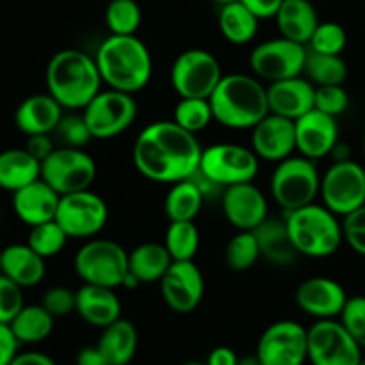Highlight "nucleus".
I'll use <instances>...</instances> for the list:
<instances>
[{
	"label": "nucleus",
	"instance_id": "nucleus-1",
	"mask_svg": "<svg viewBox=\"0 0 365 365\" xmlns=\"http://www.w3.org/2000/svg\"><path fill=\"white\" fill-rule=\"evenodd\" d=\"M202 152L195 134L173 120H160L139 132L132 146V163L146 180L171 185L198 171Z\"/></svg>",
	"mask_w": 365,
	"mask_h": 365
},
{
	"label": "nucleus",
	"instance_id": "nucleus-2",
	"mask_svg": "<svg viewBox=\"0 0 365 365\" xmlns=\"http://www.w3.org/2000/svg\"><path fill=\"white\" fill-rule=\"evenodd\" d=\"M95 61L107 88L130 95L145 89L153 73L152 53L135 34H109L100 43Z\"/></svg>",
	"mask_w": 365,
	"mask_h": 365
},
{
	"label": "nucleus",
	"instance_id": "nucleus-3",
	"mask_svg": "<svg viewBox=\"0 0 365 365\" xmlns=\"http://www.w3.org/2000/svg\"><path fill=\"white\" fill-rule=\"evenodd\" d=\"M46 93L64 109L82 110L100 91L102 77L95 56L77 48H63L50 57L45 70Z\"/></svg>",
	"mask_w": 365,
	"mask_h": 365
},
{
	"label": "nucleus",
	"instance_id": "nucleus-4",
	"mask_svg": "<svg viewBox=\"0 0 365 365\" xmlns=\"http://www.w3.org/2000/svg\"><path fill=\"white\" fill-rule=\"evenodd\" d=\"M209 102L214 121L232 130L253 128L266 114H269L267 86H264L255 75H223L217 88L209 96Z\"/></svg>",
	"mask_w": 365,
	"mask_h": 365
},
{
	"label": "nucleus",
	"instance_id": "nucleus-5",
	"mask_svg": "<svg viewBox=\"0 0 365 365\" xmlns=\"http://www.w3.org/2000/svg\"><path fill=\"white\" fill-rule=\"evenodd\" d=\"M292 245L299 255L310 259H327L337 253L344 241L342 221L324 205L310 203L284 216Z\"/></svg>",
	"mask_w": 365,
	"mask_h": 365
},
{
	"label": "nucleus",
	"instance_id": "nucleus-6",
	"mask_svg": "<svg viewBox=\"0 0 365 365\" xmlns=\"http://www.w3.org/2000/svg\"><path fill=\"white\" fill-rule=\"evenodd\" d=\"M319 189L321 175L316 160L299 153L277 163L271 175V196L285 212L316 203Z\"/></svg>",
	"mask_w": 365,
	"mask_h": 365
},
{
	"label": "nucleus",
	"instance_id": "nucleus-7",
	"mask_svg": "<svg viewBox=\"0 0 365 365\" xmlns=\"http://www.w3.org/2000/svg\"><path fill=\"white\" fill-rule=\"evenodd\" d=\"M73 267L84 284L118 289L128 273V253L110 239H88L75 253Z\"/></svg>",
	"mask_w": 365,
	"mask_h": 365
},
{
	"label": "nucleus",
	"instance_id": "nucleus-8",
	"mask_svg": "<svg viewBox=\"0 0 365 365\" xmlns=\"http://www.w3.org/2000/svg\"><path fill=\"white\" fill-rule=\"evenodd\" d=\"M260 159L252 148L234 143H216L202 152L198 171L220 189L253 182L259 175Z\"/></svg>",
	"mask_w": 365,
	"mask_h": 365
},
{
	"label": "nucleus",
	"instance_id": "nucleus-9",
	"mask_svg": "<svg viewBox=\"0 0 365 365\" xmlns=\"http://www.w3.org/2000/svg\"><path fill=\"white\" fill-rule=\"evenodd\" d=\"M221 78L220 61L203 48H189L178 53L170 70V82L180 98H209Z\"/></svg>",
	"mask_w": 365,
	"mask_h": 365
},
{
	"label": "nucleus",
	"instance_id": "nucleus-10",
	"mask_svg": "<svg viewBox=\"0 0 365 365\" xmlns=\"http://www.w3.org/2000/svg\"><path fill=\"white\" fill-rule=\"evenodd\" d=\"M98 168L84 148L57 146L41 163V178L61 196L91 189Z\"/></svg>",
	"mask_w": 365,
	"mask_h": 365
},
{
	"label": "nucleus",
	"instance_id": "nucleus-11",
	"mask_svg": "<svg viewBox=\"0 0 365 365\" xmlns=\"http://www.w3.org/2000/svg\"><path fill=\"white\" fill-rule=\"evenodd\" d=\"M93 139H113L123 134L138 118V102L130 93L102 89L82 109Z\"/></svg>",
	"mask_w": 365,
	"mask_h": 365
},
{
	"label": "nucleus",
	"instance_id": "nucleus-12",
	"mask_svg": "<svg viewBox=\"0 0 365 365\" xmlns=\"http://www.w3.org/2000/svg\"><path fill=\"white\" fill-rule=\"evenodd\" d=\"M319 196L339 217L355 212L365 205V168L351 159L334 163L321 175Z\"/></svg>",
	"mask_w": 365,
	"mask_h": 365
},
{
	"label": "nucleus",
	"instance_id": "nucleus-13",
	"mask_svg": "<svg viewBox=\"0 0 365 365\" xmlns=\"http://www.w3.org/2000/svg\"><path fill=\"white\" fill-rule=\"evenodd\" d=\"M56 221L70 239H93L106 228L109 207L91 189L61 196Z\"/></svg>",
	"mask_w": 365,
	"mask_h": 365
},
{
	"label": "nucleus",
	"instance_id": "nucleus-14",
	"mask_svg": "<svg viewBox=\"0 0 365 365\" xmlns=\"http://www.w3.org/2000/svg\"><path fill=\"white\" fill-rule=\"evenodd\" d=\"M255 355L262 365H303L309 362V328L282 319L262 331Z\"/></svg>",
	"mask_w": 365,
	"mask_h": 365
},
{
	"label": "nucleus",
	"instance_id": "nucleus-15",
	"mask_svg": "<svg viewBox=\"0 0 365 365\" xmlns=\"http://www.w3.org/2000/svg\"><path fill=\"white\" fill-rule=\"evenodd\" d=\"M307 45L284 38L259 43L250 53V68L260 81L277 82L303 75Z\"/></svg>",
	"mask_w": 365,
	"mask_h": 365
},
{
	"label": "nucleus",
	"instance_id": "nucleus-16",
	"mask_svg": "<svg viewBox=\"0 0 365 365\" xmlns=\"http://www.w3.org/2000/svg\"><path fill=\"white\" fill-rule=\"evenodd\" d=\"M362 351L339 319H319L309 328V362L312 365H360Z\"/></svg>",
	"mask_w": 365,
	"mask_h": 365
},
{
	"label": "nucleus",
	"instance_id": "nucleus-17",
	"mask_svg": "<svg viewBox=\"0 0 365 365\" xmlns=\"http://www.w3.org/2000/svg\"><path fill=\"white\" fill-rule=\"evenodd\" d=\"M159 284L164 303L175 314L195 312L205 294V280L192 260H173Z\"/></svg>",
	"mask_w": 365,
	"mask_h": 365
},
{
	"label": "nucleus",
	"instance_id": "nucleus-18",
	"mask_svg": "<svg viewBox=\"0 0 365 365\" xmlns=\"http://www.w3.org/2000/svg\"><path fill=\"white\" fill-rule=\"evenodd\" d=\"M349 296L337 280L310 277L296 287L294 302L307 316L319 319H339Z\"/></svg>",
	"mask_w": 365,
	"mask_h": 365
},
{
	"label": "nucleus",
	"instance_id": "nucleus-19",
	"mask_svg": "<svg viewBox=\"0 0 365 365\" xmlns=\"http://www.w3.org/2000/svg\"><path fill=\"white\" fill-rule=\"evenodd\" d=\"M221 209L235 230L253 232L266 217H269L266 195L253 182L223 189Z\"/></svg>",
	"mask_w": 365,
	"mask_h": 365
},
{
	"label": "nucleus",
	"instance_id": "nucleus-20",
	"mask_svg": "<svg viewBox=\"0 0 365 365\" xmlns=\"http://www.w3.org/2000/svg\"><path fill=\"white\" fill-rule=\"evenodd\" d=\"M296 152L307 159L319 160L331 155L339 143L337 118L312 109L294 121Z\"/></svg>",
	"mask_w": 365,
	"mask_h": 365
},
{
	"label": "nucleus",
	"instance_id": "nucleus-21",
	"mask_svg": "<svg viewBox=\"0 0 365 365\" xmlns=\"http://www.w3.org/2000/svg\"><path fill=\"white\" fill-rule=\"evenodd\" d=\"M252 150L260 160L280 163L296 152L294 121L278 114H266L252 128Z\"/></svg>",
	"mask_w": 365,
	"mask_h": 365
},
{
	"label": "nucleus",
	"instance_id": "nucleus-22",
	"mask_svg": "<svg viewBox=\"0 0 365 365\" xmlns=\"http://www.w3.org/2000/svg\"><path fill=\"white\" fill-rule=\"evenodd\" d=\"M314 100H316V86L302 75L269 82L267 86L269 113L289 118L292 121L312 110Z\"/></svg>",
	"mask_w": 365,
	"mask_h": 365
},
{
	"label": "nucleus",
	"instance_id": "nucleus-23",
	"mask_svg": "<svg viewBox=\"0 0 365 365\" xmlns=\"http://www.w3.org/2000/svg\"><path fill=\"white\" fill-rule=\"evenodd\" d=\"M61 195L43 178L13 192L11 205L18 220L29 228L56 220Z\"/></svg>",
	"mask_w": 365,
	"mask_h": 365
},
{
	"label": "nucleus",
	"instance_id": "nucleus-24",
	"mask_svg": "<svg viewBox=\"0 0 365 365\" xmlns=\"http://www.w3.org/2000/svg\"><path fill=\"white\" fill-rule=\"evenodd\" d=\"M64 107L50 93H36L21 100L14 110V125L25 135L53 134Z\"/></svg>",
	"mask_w": 365,
	"mask_h": 365
},
{
	"label": "nucleus",
	"instance_id": "nucleus-25",
	"mask_svg": "<svg viewBox=\"0 0 365 365\" xmlns=\"http://www.w3.org/2000/svg\"><path fill=\"white\" fill-rule=\"evenodd\" d=\"M75 312L89 327L103 330L121 317V302L116 289L84 284L77 291Z\"/></svg>",
	"mask_w": 365,
	"mask_h": 365
},
{
	"label": "nucleus",
	"instance_id": "nucleus-26",
	"mask_svg": "<svg viewBox=\"0 0 365 365\" xmlns=\"http://www.w3.org/2000/svg\"><path fill=\"white\" fill-rule=\"evenodd\" d=\"M0 273L11 278L21 289L36 287L46 274L45 259L38 255L27 242L9 245L0 252Z\"/></svg>",
	"mask_w": 365,
	"mask_h": 365
},
{
	"label": "nucleus",
	"instance_id": "nucleus-27",
	"mask_svg": "<svg viewBox=\"0 0 365 365\" xmlns=\"http://www.w3.org/2000/svg\"><path fill=\"white\" fill-rule=\"evenodd\" d=\"M260 248V257L274 266H291L299 257L298 250L292 245L285 220L266 217L259 227L253 230Z\"/></svg>",
	"mask_w": 365,
	"mask_h": 365
},
{
	"label": "nucleus",
	"instance_id": "nucleus-28",
	"mask_svg": "<svg viewBox=\"0 0 365 365\" xmlns=\"http://www.w3.org/2000/svg\"><path fill=\"white\" fill-rule=\"evenodd\" d=\"M274 20L280 36L302 45H309L319 25L312 0H284Z\"/></svg>",
	"mask_w": 365,
	"mask_h": 365
},
{
	"label": "nucleus",
	"instance_id": "nucleus-29",
	"mask_svg": "<svg viewBox=\"0 0 365 365\" xmlns=\"http://www.w3.org/2000/svg\"><path fill=\"white\" fill-rule=\"evenodd\" d=\"M171 262L173 259L164 242H143L128 252V273L141 285L157 284L163 280Z\"/></svg>",
	"mask_w": 365,
	"mask_h": 365
},
{
	"label": "nucleus",
	"instance_id": "nucleus-30",
	"mask_svg": "<svg viewBox=\"0 0 365 365\" xmlns=\"http://www.w3.org/2000/svg\"><path fill=\"white\" fill-rule=\"evenodd\" d=\"M41 178V163L25 148L0 152V189L11 195Z\"/></svg>",
	"mask_w": 365,
	"mask_h": 365
},
{
	"label": "nucleus",
	"instance_id": "nucleus-31",
	"mask_svg": "<svg viewBox=\"0 0 365 365\" xmlns=\"http://www.w3.org/2000/svg\"><path fill=\"white\" fill-rule=\"evenodd\" d=\"M96 346L110 365H128L138 353V330L134 323L120 317L113 324L103 328Z\"/></svg>",
	"mask_w": 365,
	"mask_h": 365
},
{
	"label": "nucleus",
	"instance_id": "nucleus-32",
	"mask_svg": "<svg viewBox=\"0 0 365 365\" xmlns=\"http://www.w3.org/2000/svg\"><path fill=\"white\" fill-rule=\"evenodd\" d=\"M259 18L241 2L223 4L217 13V27L221 36L232 45H248L259 32Z\"/></svg>",
	"mask_w": 365,
	"mask_h": 365
},
{
	"label": "nucleus",
	"instance_id": "nucleus-33",
	"mask_svg": "<svg viewBox=\"0 0 365 365\" xmlns=\"http://www.w3.org/2000/svg\"><path fill=\"white\" fill-rule=\"evenodd\" d=\"M203 200L205 195L192 177L175 182L164 198V214L170 221H195L202 210Z\"/></svg>",
	"mask_w": 365,
	"mask_h": 365
},
{
	"label": "nucleus",
	"instance_id": "nucleus-34",
	"mask_svg": "<svg viewBox=\"0 0 365 365\" xmlns=\"http://www.w3.org/2000/svg\"><path fill=\"white\" fill-rule=\"evenodd\" d=\"M56 317L39 303V305H25L9 323L20 344H39L46 341L53 331Z\"/></svg>",
	"mask_w": 365,
	"mask_h": 365
},
{
	"label": "nucleus",
	"instance_id": "nucleus-35",
	"mask_svg": "<svg viewBox=\"0 0 365 365\" xmlns=\"http://www.w3.org/2000/svg\"><path fill=\"white\" fill-rule=\"evenodd\" d=\"M303 75L312 82L314 86H334L344 84L348 78V64L344 63L341 56H330V53H321L316 50H310L307 46L305 68Z\"/></svg>",
	"mask_w": 365,
	"mask_h": 365
},
{
	"label": "nucleus",
	"instance_id": "nucleus-36",
	"mask_svg": "<svg viewBox=\"0 0 365 365\" xmlns=\"http://www.w3.org/2000/svg\"><path fill=\"white\" fill-rule=\"evenodd\" d=\"M223 257L230 271L245 273L252 269L262 259L255 234L250 230H237V234L230 237V241L225 246Z\"/></svg>",
	"mask_w": 365,
	"mask_h": 365
},
{
	"label": "nucleus",
	"instance_id": "nucleus-37",
	"mask_svg": "<svg viewBox=\"0 0 365 365\" xmlns=\"http://www.w3.org/2000/svg\"><path fill=\"white\" fill-rule=\"evenodd\" d=\"M164 246L173 260H192L200 250V230L195 221H170Z\"/></svg>",
	"mask_w": 365,
	"mask_h": 365
},
{
	"label": "nucleus",
	"instance_id": "nucleus-38",
	"mask_svg": "<svg viewBox=\"0 0 365 365\" xmlns=\"http://www.w3.org/2000/svg\"><path fill=\"white\" fill-rule=\"evenodd\" d=\"M143 13L135 0H110L106 7V25L110 34L134 36L141 27Z\"/></svg>",
	"mask_w": 365,
	"mask_h": 365
},
{
	"label": "nucleus",
	"instance_id": "nucleus-39",
	"mask_svg": "<svg viewBox=\"0 0 365 365\" xmlns=\"http://www.w3.org/2000/svg\"><path fill=\"white\" fill-rule=\"evenodd\" d=\"M173 121L191 134H200L214 121L209 98H180L173 110Z\"/></svg>",
	"mask_w": 365,
	"mask_h": 365
},
{
	"label": "nucleus",
	"instance_id": "nucleus-40",
	"mask_svg": "<svg viewBox=\"0 0 365 365\" xmlns=\"http://www.w3.org/2000/svg\"><path fill=\"white\" fill-rule=\"evenodd\" d=\"M68 234L63 230L59 223L56 220L46 221V223L36 225L31 227L29 232L27 245L34 250L38 255H41L43 259H52V257L59 255L64 250L68 242Z\"/></svg>",
	"mask_w": 365,
	"mask_h": 365
},
{
	"label": "nucleus",
	"instance_id": "nucleus-41",
	"mask_svg": "<svg viewBox=\"0 0 365 365\" xmlns=\"http://www.w3.org/2000/svg\"><path fill=\"white\" fill-rule=\"evenodd\" d=\"M348 45V34L337 21H319L309 41V48L330 56H341Z\"/></svg>",
	"mask_w": 365,
	"mask_h": 365
},
{
	"label": "nucleus",
	"instance_id": "nucleus-42",
	"mask_svg": "<svg viewBox=\"0 0 365 365\" xmlns=\"http://www.w3.org/2000/svg\"><path fill=\"white\" fill-rule=\"evenodd\" d=\"M52 135L57 145L66 146V148H84L93 139L91 130H89L82 113L63 114Z\"/></svg>",
	"mask_w": 365,
	"mask_h": 365
},
{
	"label": "nucleus",
	"instance_id": "nucleus-43",
	"mask_svg": "<svg viewBox=\"0 0 365 365\" xmlns=\"http://www.w3.org/2000/svg\"><path fill=\"white\" fill-rule=\"evenodd\" d=\"M339 321L365 351V296L348 298Z\"/></svg>",
	"mask_w": 365,
	"mask_h": 365
},
{
	"label": "nucleus",
	"instance_id": "nucleus-44",
	"mask_svg": "<svg viewBox=\"0 0 365 365\" xmlns=\"http://www.w3.org/2000/svg\"><path fill=\"white\" fill-rule=\"evenodd\" d=\"M349 106V95L342 84L334 86H317L316 100H314V109L328 114V116H341L346 113Z\"/></svg>",
	"mask_w": 365,
	"mask_h": 365
},
{
	"label": "nucleus",
	"instance_id": "nucleus-45",
	"mask_svg": "<svg viewBox=\"0 0 365 365\" xmlns=\"http://www.w3.org/2000/svg\"><path fill=\"white\" fill-rule=\"evenodd\" d=\"M24 307V289L0 273V323L9 324Z\"/></svg>",
	"mask_w": 365,
	"mask_h": 365
},
{
	"label": "nucleus",
	"instance_id": "nucleus-46",
	"mask_svg": "<svg viewBox=\"0 0 365 365\" xmlns=\"http://www.w3.org/2000/svg\"><path fill=\"white\" fill-rule=\"evenodd\" d=\"M41 305L52 314L56 319L59 317L70 316L71 312H75V305H77V291H71V289L63 287V285H57V287H50L48 291H45L41 298Z\"/></svg>",
	"mask_w": 365,
	"mask_h": 365
},
{
	"label": "nucleus",
	"instance_id": "nucleus-47",
	"mask_svg": "<svg viewBox=\"0 0 365 365\" xmlns=\"http://www.w3.org/2000/svg\"><path fill=\"white\" fill-rule=\"evenodd\" d=\"M342 234L349 248L365 257V205L342 217Z\"/></svg>",
	"mask_w": 365,
	"mask_h": 365
},
{
	"label": "nucleus",
	"instance_id": "nucleus-48",
	"mask_svg": "<svg viewBox=\"0 0 365 365\" xmlns=\"http://www.w3.org/2000/svg\"><path fill=\"white\" fill-rule=\"evenodd\" d=\"M32 157L43 163L53 150L56 146V139H53L52 134H36V135H27V143L24 146Z\"/></svg>",
	"mask_w": 365,
	"mask_h": 365
},
{
	"label": "nucleus",
	"instance_id": "nucleus-49",
	"mask_svg": "<svg viewBox=\"0 0 365 365\" xmlns=\"http://www.w3.org/2000/svg\"><path fill=\"white\" fill-rule=\"evenodd\" d=\"M20 341L9 324L0 323V365H9L20 353Z\"/></svg>",
	"mask_w": 365,
	"mask_h": 365
},
{
	"label": "nucleus",
	"instance_id": "nucleus-50",
	"mask_svg": "<svg viewBox=\"0 0 365 365\" xmlns=\"http://www.w3.org/2000/svg\"><path fill=\"white\" fill-rule=\"evenodd\" d=\"M259 20H267V18L277 16L284 0H241Z\"/></svg>",
	"mask_w": 365,
	"mask_h": 365
},
{
	"label": "nucleus",
	"instance_id": "nucleus-51",
	"mask_svg": "<svg viewBox=\"0 0 365 365\" xmlns=\"http://www.w3.org/2000/svg\"><path fill=\"white\" fill-rule=\"evenodd\" d=\"M9 365H57L50 355L41 351H20Z\"/></svg>",
	"mask_w": 365,
	"mask_h": 365
},
{
	"label": "nucleus",
	"instance_id": "nucleus-52",
	"mask_svg": "<svg viewBox=\"0 0 365 365\" xmlns=\"http://www.w3.org/2000/svg\"><path fill=\"white\" fill-rule=\"evenodd\" d=\"M207 365H237L239 356L228 346H217L207 356Z\"/></svg>",
	"mask_w": 365,
	"mask_h": 365
},
{
	"label": "nucleus",
	"instance_id": "nucleus-53",
	"mask_svg": "<svg viewBox=\"0 0 365 365\" xmlns=\"http://www.w3.org/2000/svg\"><path fill=\"white\" fill-rule=\"evenodd\" d=\"M75 365H110L98 346H86L77 353Z\"/></svg>",
	"mask_w": 365,
	"mask_h": 365
},
{
	"label": "nucleus",
	"instance_id": "nucleus-54",
	"mask_svg": "<svg viewBox=\"0 0 365 365\" xmlns=\"http://www.w3.org/2000/svg\"><path fill=\"white\" fill-rule=\"evenodd\" d=\"M237 365H262V364H260L259 356L257 355H246L242 356V359H239Z\"/></svg>",
	"mask_w": 365,
	"mask_h": 365
},
{
	"label": "nucleus",
	"instance_id": "nucleus-55",
	"mask_svg": "<svg viewBox=\"0 0 365 365\" xmlns=\"http://www.w3.org/2000/svg\"><path fill=\"white\" fill-rule=\"evenodd\" d=\"M210 2H216V4H220V6H223V4L234 2V0H210Z\"/></svg>",
	"mask_w": 365,
	"mask_h": 365
},
{
	"label": "nucleus",
	"instance_id": "nucleus-56",
	"mask_svg": "<svg viewBox=\"0 0 365 365\" xmlns=\"http://www.w3.org/2000/svg\"><path fill=\"white\" fill-rule=\"evenodd\" d=\"M182 365H207V364H202V362H185V364H182Z\"/></svg>",
	"mask_w": 365,
	"mask_h": 365
},
{
	"label": "nucleus",
	"instance_id": "nucleus-57",
	"mask_svg": "<svg viewBox=\"0 0 365 365\" xmlns=\"http://www.w3.org/2000/svg\"><path fill=\"white\" fill-rule=\"evenodd\" d=\"M360 365H365V355L362 356V360H360Z\"/></svg>",
	"mask_w": 365,
	"mask_h": 365
},
{
	"label": "nucleus",
	"instance_id": "nucleus-58",
	"mask_svg": "<svg viewBox=\"0 0 365 365\" xmlns=\"http://www.w3.org/2000/svg\"><path fill=\"white\" fill-rule=\"evenodd\" d=\"M364 125H365V120H364Z\"/></svg>",
	"mask_w": 365,
	"mask_h": 365
}]
</instances>
